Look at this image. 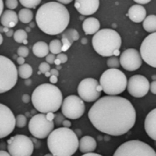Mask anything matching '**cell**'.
<instances>
[{
  "mask_svg": "<svg viewBox=\"0 0 156 156\" xmlns=\"http://www.w3.org/2000/svg\"><path fill=\"white\" fill-rule=\"evenodd\" d=\"M50 70H51V65L49 63H47L46 62H41L39 65V72L41 73H45L46 72H49Z\"/></svg>",
  "mask_w": 156,
  "mask_h": 156,
  "instance_id": "obj_35",
  "label": "cell"
},
{
  "mask_svg": "<svg viewBox=\"0 0 156 156\" xmlns=\"http://www.w3.org/2000/svg\"><path fill=\"white\" fill-rule=\"evenodd\" d=\"M150 90L153 95H156V80L152 81L151 84H150Z\"/></svg>",
  "mask_w": 156,
  "mask_h": 156,
  "instance_id": "obj_39",
  "label": "cell"
},
{
  "mask_svg": "<svg viewBox=\"0 0 156 156\" xmlns=\"http://www.w3.org/2000/svg\"><path fill=\"white\" fill-rule=\"evenodd\" d=\"M134 2H136L138 5H144V4H148L150 3L151 0H133Z\"/></svg>",
  "mask_w": 156,
  "mask_h": 156,
  "instance_id": "obj_40",
  "label": "cell"
},
{
  "mask_svg": "<svg viewBox=\"0 0 156 156\" xmlns=\"http://www.w3.org/2000/svg\"><path fill=\"white\" fill-rule=\"evenodd\" d=\"M54 129V122L47 119L46 115L40 113L34 115L29 122L30 134L37 139H45Z\"/></svg>",
  "mask_w": 156,
  "mask_h": 156,
  "instance_id": "obj_10",
  "label": "cell"
},
{
  "mask_svg": "<svg viewBox=\"0 0 156 156\" xmlns=\"http://www.w3.org/2000/svg\"><path fill=\"white\" fill-rule=\"evenodd\" d=\"M107 65L109 67V69H119L120 66L119 59L117 56H111L107 61Z\"/></svg>",
  "mask_w": 156,
  "mask_h": 156,
  "instance_id": "obj_31",
  "label": "cell"
},
{
  "mask_svg": "<svg viewBox=\"0 0 156 156\" xmlns=\"http://www.w3.org/2000/svg\"><path fill=\"white\" fill-rule=\"evenodd\" d=\"M142 27L149 33L156 32V15H149L142 21Z\"/></svg>",
  "mask_w": 156,
  "mask_h": 156,
  "instance_id": "obj_24",
  "label": "cell"
},
{
  "mask_svg": "<svg viewBox=\"0 0 156 156\" xmlns=\"http://www.w3.org/2000/svg\"><path fill=\"white\" fill-rule=\"evenodd\" d=\"M44 74H45V76H47V77H49V78H50V76H51V73H50V71H49V72H46Z\"/></svg>",
  "mask_w": 156,
  "mask_h": 156,
  "instance_id": "obj_54",
  "label": "cell"
},
{
  "mask_svg": "<svg viewBox=\"0 0 156 156\" xmlns=\"http://www.w3.org/2000/svg\"><path fill=\"white\" fill-rule=\"evenodd\" d=\"M92 45L94 50L101 56L118 57L120 54L119 49L121 47V38L116 30L103 29L94 34Z\"/></svg>",
  "mask_w": 156,
  "mask_h": 156,
  "instance_id": "obj_5",
  "label": "cell"
},
{
  "mask_svg": "<svg viewBox=\"0 0 156 156\" xmlns=\"http://www.w3.org/2000/svg\"><path fill=\"white\" fill-rule=\"evenodd\" d=\"M49 51L52 54H59L62 52V42L60 40H52L49 44Z\"/></svg>",
  "mask_w": 156,
  "mask_h": 156,
  "instance_id": "obj_29",
  "label": "cell"
},
{
  "mask_svg": "<svg viewBox=\"0 0 156 156\" xmlns=\"http://www.w3.org/2000/svg\"><path fill=\"white\" fill-rule=\"evenodd\" d=\"M18 55L20 56V57H23V58H25V57H27L28 55H29V52H30V51H29V48L28 47H26V46H20L19 49H18Z\"/></svg>",
  "mask_w": 156,
  "mask_h": 156,
  "instance_id": "obj_33",
  "label": "cell"
},
{
  "mask_svg": "<svg viewBox=\"0 0 156 156\" xmlns=\"http://www.w3.org/2000/svg\"><path fill=\"white\" fill-rule=\"evenodd\" d=\"M83 30L87 35L96 34L100 30V22L96 18H87L83 22Z\"/></svg>",
  "mask_w": 156,
  "mask_h": 156,
  "instance_id": "obj_22",
  "label": "cell"
},
{
  "mask_svg": "<svg viewBox=\"0 0 156 156\" xmlns=\"http://www.w3.org/2000/svg\"><path fill=\"white\" fill-rule=\"evenodd\" d=\"M33 107L41 113L56 112L62 103L61 90L51 84H42L36 87L31 96Z\"/></svg>",
  "mask_w": 156,
  "mask_h": 156,
  "instance_id": "obj_4",
  "label": "cell"
},
{
  "mask_svg": "<svg viewBox=\"0 0 156 156\" xmlns=\"http://www.w3.org/2000/svg\"><path fill=\"white\" fill-rule=\"evenodd\" d=\"M61 68H62L61 65H56V69H57V70H59V69H61Z\"/></svg>",
  "mask_w": 156,
  "mask_h": 156,
  "instance_id": "obj_56",
  "label": "cell"
},
{
  "mask_svg": "<svg viewBox=\"0 0 156 156\" xmlns=\"http://www.w3.org/2000/svg\"><path fill=\"white\" fill-rule=\"evenodd\" d=\"M15 124L18 128H24L27 125V118L25 115L20 114L15 118Z\"/></svg>",
  "mask_w": 156,
  "mask_h": 156,
  "instance_id": "obj_32",
  "label": "cell"
},
{
  "mask_svg": "<svg viewBox=\"0 0 156 156\" xmlns=\"http://www.w3.org/2000/svg\"><path fill=\"white\" fill-rule=\"evenodd\" d=\"M13 34H14V31H13V30H12L11 29H9V31H8V32L6 33V35H7L8 37L13 36Z\"/></svg>",
  "mask_w": 156,
  "mask_h": 156,
  "instance_id": "obj_51",
  "label": "cell"
},
{
  "mask_svg": "<svg viewBox=\"0 0 156 156\" xmlns=\"http://www.w3.org/2000/svg\"><path fill=\"white\" fill-rule=\"evenodd\" d=\"M113 156H156V151L149 144L133 140L119 146Z\"/></svg>",
  "mask_w": 156,
  "mask_h": 156,
  "instance_id": "obj_8",
  "label": "cell"
},
{
  "mask_svg": "<svg viewBox=\"0 0 156 156\" xmlns=\"http://www.w3.org/2000/svg\"><path fill=\"white\" fill-rule=\"evenodd\" d=\"M50 81H51V85H54V84H56L57 81H58V77H57V76H54V75H51V76H50Z\"/></svg>",
  "mask_w": 156,
  "mask_h": 156,
  "instance_id": "obj_43",
  "label": "cell"
},
{
  "mask_svg": "<svg viewBox=\"0 0 156 156\" xmlns=\"http://www.w3.org/2000/svg\"><path fill=\"white\" fill-rule=\"evenodd\" d=\"M45 115H46V118H47V119H48V120H50V121H53V119H54V116H55V114H54V113H52V112H49V113H46Z\"/></svg>",
  "mask_w": 156,
  "mask_h": 156,
  "instance_id": "obj_41",
  "label": "cell"
},
{
  "mask_svg": "<svg viewBox=\"0 0 156 156\" xmlns=\"http://www.w3.org/2000/svg\"><path fill=\"white\" fill-rule=\"evenodd\" d=\"M140 54L148 65L156 68V32L151 33L142 41Z\"/></svg>",
  "mask_w": 156,
  "mask_h": 156,
  "instance_id": "obj_13",
  "label": "cell"
},
{
  "mask_svg": "<svg viewBox=\"0 0 156 156\" xmlns=\"http://www.w3.org/2000/svg\"><path fill=\"white\" fill-rule=\"evenodd\" d=\"M62 114L69 119H78L81 118L85 111L86 106L84 101L78 96H69L62 100Z\"/></svg>",
  "mask_w": 156,
  "mask_h": 156,
  "instance_id": "obj_11",
  "label": "cell"
},
{
  "mask_svg": "<svg viewBox=\"0 0 156 156\" xmlns=\"http://www.w3.org/2000/svg\"><path fill=\"white\" fill-rule=\"evenodd\" d=\"M3 9H4V2L3 0H0V17H1L3 13Z\"/></svg>",
  "mask_w": 156,
  "mask_h": 156,
  "instance_id": "obj_48",
  "label": "cell"
},
{
  "mask_svg": "<svg viewBox=\"0 0 156 156\" xmlns=\"http://www.w3.org/2000/svg\"><path fill=\"white\" fill-rule=\"evenodd\" d=\"M32 51H33L34 55L39 58L46 57L50 51L49 45L44 41H37L32 47Z\"/></svg>",
  "mask_w": 156,
  "mask_h": 156,
  "instance_id": "obj_23",
  "label": "cell"
},
{
  "mask_svg": "<svg viewBox=\"0 0 156 156\" xmlns=\"http://www.w3.org/2000/svg\"><path fill=\"white\" fill-rule=\"evenodd\" d=\"M36 24L39 29L48 35L62 33L70 22L68 9L58 2H48L37 10Z\"/></svg>",
  "mask_w": 156,
  "mask_h": 156,
  "instance_id": "obj_2",
  "label": "cell"
},
{
  "mask_svg": "<svg viewBox=\"0 0 156 156\" xmlns=\"http://www.w3.org/2000/svg\"><path fill=\"white\" fill-rule=\"evenodd\" d=\"M17 62L20 64V65H22V64H24L25 63V58H23V57H18L17 58Z\"/></svg>",
  "mask_w": 156,
  "mask_h": 156,
  "instance_id": "obj_46",
  "label": "cell"
},
{
  "mask_svg": "<svg viewBox=\"0 0 156 156\" xmlns=\"http://www.w3.org/2000/svg\"><path fill=\"white\" fill-rule=\"evenodd\" d=\"M2 43H3V36L1 33H0V45H1Z\"/></svg>",
  "mask_w": 156,
  "mask_h": 156,
  "instance_id": "obj_53",
  "label": "cell"
},
{
  "mask_svg": "<svg viewBox=\"0 0 156 156\" xmlns=\"http://www.w3.org/2000/svg\"><path fill=\"white\" fill-rule=\"evenodd\" d=\"M127 89L133 98H143L150 90V83L146 77L140 74L131 76L127 82Z\"/></svg>",
  "mask_w": 156,
  "mask_h": 156,
  "instance_id": "obj_14",
  "label": "cell"
},
{
  "mask_svg": "<svg viewBox=\"0 0 156 156\" xmlns=\"http://www.w3.org/2000/svg\"><path fill=\"white\" fill-rule=\"evenodd\" d=\"M128 17L131 21L135 23L142 22L146 18V9L141 5H133L128 11Z\"/></svg>",
  "mask_w": 156,
  "mask_h": 156,
  "instance_id": "obj_19",
  "label": "cell"
},
{
  "mask_svg": "<svg viewBox=\"0 0 156 156\" xmlns=\"http://www.w3.org/2000/svg\"><path fill=\"white\" fill-rule=\"evenodd\" d=\"M25 83H26V85H28V86H29V85H31V81L29 80V79H27V80L25 81Z\"/></svg>",
  "mask_w": 156,
  "mask_h": 156,
  "instance_id": "obj_55",
  "label": "cell"
},
{
  "mask_svg": "<svg viewBox=\"0 0 156 156\" xmlns=\"http://www.w3.org/2000/svg\"><path fill=\"white\" fill-rule=\"evenodd\" d=\"M99 0H74V8L81 15L95 14L99 8Z\"/></svg>",
  "mask_w": 156,
  "mask_h": 156,
  "instance_id": "obj_17",
  "label": "cell"
},
{
  "mask_svg": "<svg viewBox=\"0 0 156 156\" xmlns=\"http://www.w3.org/2000/svg\"><path fill=\"white\" fill-rule=\"evenodd\" d=\"M30 100V96L28 94H25V95L22 96V101L24 103H29Z\"/></svg>",
  "mask_w": 156,
  "mask_h": 156,
  "instance_id": "obj_44",
  "label": "cell"
},
{
  "mask_svg": "<svg viewBox=\"0 0 156 156\" xmlns=\"http://www.w3.org/2000/svg\"><path fill=\"white\" fill-rule=\"evenodd\" d=\"M13 38H14V41L18 43H23V44L28 43V34H27V31L24 30H16L13 34Z\"/></svg>",
  "mask_w": 156,
  "mask_h": 156,
  "instance_id": "obj_27",
  "label": "cell"
},
{
  "mask_svg": "<svg viewBox=\"0 0 156 156\" xmlns=\"http://www.w3.org/2000/svg\"><path fill=\"white\" fill-rule=\"evenodd\" d=\"M62 125L63 126V128H69V129H70V127H71L72 123H71V121H70V120H68V119H64V120L62 121Z\"/></svg>",
  "mask_w": 156,
  "mask_h": 156,
  "instance_id": "obj_42",
  "label": "cell"
},
{
  "mask_svg": "<svg viewBox=\"0 0 156 156\" xmlns=\"http://www.w3.org/2000/svg\"><path fill=\"white\" fill-rule=\"evenodd\" d=\"M128 79L124 73L119 69L106 70L100 76L99 85L105 94L108 96H117L121 94L127 88Z\"/></svg>",
  "mask_w": 156,
  "mask_h": 156,
  "instance_id": "obj_6",
  "label": "cell"
},
{
  "mask_svg": "<svg viewBox=\"0 0 156 156\" xmlns=\"http://www.w3.org/2000/svg\"><path fill=\"white\" fill-rule=\"evenodd\" d=\"M47 138L49 151L54 156H72L79 145L77 134L69 128L53 129Z\"/></svg>",
  "mask_w": 156,
  "mask_h": 156,
  "instance_id": "obj_3",
  "label": "cell"
},
{
  "mask_svg": "<svg viewBox=\"0 0 156 156\" xmlns=\"http://www.w3.org/2000/svg\"><path fill=\"white\" fill-rule=\"evenodd\" d=\"M79 98L86 102H94L97 101L101 95L102 88L99 85V82L94 78H85L83 79L77 88Z\"/></svg>",
  "mask_w": 156,
  "mask_h": 156,
  "instance_id": "obj_12",
  "label": "cell"
},
{
  "mask_svg": "<svg viewBox=\"0 0 156 156\" xmlns=\"http://www.w3.org/2000/svg\"><path fill=\"white\" fill-rule=\"evenodd\" d=\"M20 2L25 9H30L37 8L41 4V0H20Z\"/></svg>",
  "mask_w": 156,
  "mask_h": 156,
  "instance_id": "obj_30",
  "label": "cell"
},
{
  "mask_svg": "<svg viewBox=\"0 0 156 156\" xmlns=\"http://www.w3.org/2000/svg\"><path fill=\"white\" fill-rule=\"evenodd\" d=\"M18 69L6 56L0 55V94L11 90L18 82Z\"/></svg>",
  "mask_w": 156,
  "mask_h": 156,
  "instance_id": "obj_7",
  "label": "cell"
},
{
  "mask_svg": "<svg viewBox=\"0 0 156 156\" xmlns=\"http://www.w3.org/2000/svg\"><path fill=\"white\" fill-rule=\"evenodd\" d=\"M0 22H1V25L3 27L12 29L19 22L18 14L13 10L8 9L2 13L1 17H0Z\"/></svg>",
  "mask_w": 156,
  "mask_h": 156,
  "instance_id": "obj_20",
  "label": "cell"
},
{
  "mask_svg": "<svg viewBox=\"0 0 156 156\" xmlns=\"http://www.w3.org/2000/svg\"><path fill=\"white\" fill-rule=\"evenodd\" d=\"M44 156H54V155H52L51 153H49V154H45Z\"/></svg>",
  "mask_w": 156,
  "mask_h": 156,
  "instance_id": "obj_57",
  "label": "cell"
},
{
  "mask_svg": "<svg viewBox=\"0 0 156 156\" xmlns=\"http://www.w3.org/2000/svg\"><path fill=\"white\" fill-rule=\"evenodd\" d=\"M88 119L99 131L121 136L136 121V111L129 100L118 96H106L97 100L88 111Z\"/></svg>",
  "mask_w": 156,
  "mask_h": 156,
  "instance_id": "obj_1",
  "label": "cell"
},
{
  "mask_svg": "<svg viewBox=\"0 0 156 156\" xmlns=\"http://www.w3.org/2000/svg\"><path fill=\"white\" fill-rule=\"evenodd\" d=\"M55 58H56V56L54 55V54H52V53H49L47 56H46V62L47 63H49V64H51V63H53L54 62V60H55Z\"/></svg>",
  "mask_w": 156,
  "mask_h": 156,
  "instance_id": "obj_38",
  "label": "cell"
},
{
  "mask_svg": "<svg viewBox=\"0 0 156 156\" xmlns=\"http://www.w3.org/2000/svg\"><path fill=\"white\" fill-rule=\"evenodd\" d=\"M56 1L62 5H67V4H70L71 2H73V0H56Z\"/></svg>",
  "mask_w": 156,
  "mask_h": 156,
  "instance_id": "obj_45",
  "label": "cell"
},
{
  "mask_svg": "<svg viewBox=\"0 0 156 156\" xmlns=\"http://www.w3.org/2000/svg\"><path fill=\"white\" fill-rule=\"evenodd\" d=\"M82 156H102L98 153H95V152H89V153H85Z\"/></svg>",
  "mask_w": 156,
  "mask_h": 156,
  "instance_id": "obj_50",
  "label": "cell"
},
{
  "mask_svg": "<svg viewBox=\"0 0 156 156\" xmlns=\"http://www.w3.org/2000/svg\"><path fill=\"white\" fill-rule=\"evenodd\" d=\"M8 151L11 156H31L34 143L30 137L18 134L8 140Z\"/></svg>",
  "mask_w": 156,
  "mask_h": 156,
  "instance_id": "obj_9",
  "label": "cell"
},
{
  "mask_svg": "<svg viewBox=\"0 0 156 156\" xmlns=\"http://www.w3.org/2000/svg\"><path fill=\"white\" fill-rule=\"evenodd\" d=\"M0 156H11V155L4 150H0Z\"/></svg>",
  "mask_w": 156,
  "mask_h": 156,
  "instance_id": "obj_49",
  "label": "cell"
},
{
  "mask_svg": "<svg viewBox=\"0 0 156 156\" xmlns=\"http://www.w3.org/2000/svg\"><path fill=\"white\" fill-rule=\"evenodd\" d=\"M56 58L61 62V63H65V62L68 61V57H67V55H66L65 53H63V52H61V53L57 54Z\"/></svg>",
  "mask_w": 156,
  "mask_h": 156,
  "instance_id": "obj_37",
  "label": "cell"
},
{
  "mask_svg": "<svg viewBox=\"0 0 156 156\" xmlns=\"http://www.w3.org/2000/svg\"><path fill=\"white\" fill-rule=\"evenodd\" d=\"M32 73H33L32 67L28 63L20 65V67L18 68V74L22 78V79H29V78L32 75Z\"/></svg>",
  "mask_w": 156,
  "mask_h": 156,
  "instance_id": "obj_25",
  "label": "cell"
},
{
  "mask_svg": "<svg viewBox=\"0 0 156 156\" xmlns=\"http://www.w3.org/2000/svg\"><path fill=\"white\" fill-rule=\"evenodd\" d=\"M120 66H122L127 71H136L142 64V59L140 51L136 49H127L125 50L119 57Z\"/></svg>",
  "mask_w": 156,
  "mask_h": 156,
  "instance_id": "obj_16",
  "label": "cell"
},
{
  "mask_svg": "<svg viewBox=\"0 0 156 156\" xmlns=\"http://www.w3.org/2000/svg\"><path fill=\"white\" fill-rule=\"evenodd\" d=\"M19 2L18 0H6V6L9 9L13 10L18 8Z\"/></svg>",
  "mask_w": 156,
  "mask_h": 156,
  "instance_id": "obj_34",
  "label": "cell"
},
{
  "mask_svg": "<svg viewBox=\"0 0 156 156\" xmlns=\"http://www.w3.org/2000/svg\"><path fill=\"white\" fill-rule=\"evenodd\" d=\"M15 116L11 109L0 103V139L11 134L15 129Z\"/></svg>",
  "mask_w": 156,
  "mask_h": 156,
  "instance_id": "obj_15",
  "label": "cell"
},
{
  "mask_svg": "<svg viewBox=\"0 0 156 156\" xmlns=\"http://www.w3.org/2000/svg\"><path fill=\"white\" fill-rule=\"evenodd\" d=\"M18 18L22 23L27 24V23L31 22V20L33 19V13L29 9H22L20 10V12L18 14Z\"/></svg>",
  "mask_w": 156,
  "mask_h": 156,
  "instance_id": "obj_26",
  "label": "cell"
},
{
  "mask_svg": "<svg viewBox=\"0 0 156 156\" xmlns=\"http://www.w3.org/2000/svg\"><path fill=\"white\" fill-rule=\"evenodd\" d=\"M64 119H65V117H64L62 114H56V115L54 116L53 121H54V123H55L56 125H61Z\"/></svg>",
  "mask_w": 156,
  "mask_h": 156,
  "instance_id": "obj_36",
  "label": "cell"
},
{
  "mask_svg": "<svg viewBox=\"0 0 156 156\" xmlns=\"http://www.w3.org/2000/svg\"><path fill=\"white\" fill-rule=\"evenodd\" d=\"M55 65H61L62 63H61V62L57 59V58H55V60H54V62H53Z\"/></svg>",
  "mask_w": 156,
  "mask_h": 156,
  "instance_id": "obj_52",
  "label": "cell"
},
{
  "mask_svg": "<svg viewBox=\"0 0 156 156\" xmlns=\"http://www.w3.org/2000/svg\"><path fill=\"white\" fill-rule=\"evenodd\" d=\"M50 73H51V75H54V76H59V72L57 69H51L50 70Z\"/></svg>",
  "mask_w": 156,
  "mask_h": 156,
  "instance_id": "obj_47",
  "label": "cell"
},
{
  "mask_svg": "<svg viewBox=\"0 0 156 156\" xmlns=\"http://www.w3.org/2000/svg\"><path fill=\"white\" fill-rule=\"evenodd\" d=\"M144 129L148 136L156 141V108L150 111L146 116Z\"/></svg>",
  "mask_w": 156,
  "mask_h": 156,
  "instance_id": "obj_18",
  "label": "cell"
},
{
  "mask_svg": "<svg viewBox=\"0 0 156 156\" xmlns=\"http://www.w3.org/2000/svg\"><path fill=\"white\" fill-rule=\"evenodd\" d=\"M62 38H65L73 43V41L79 40V33L74 29H68L67 30H64L62 32Z\"/></svg>",
  "mask_w": 156,
  "mask_h": 156,
  "instance_id": "obj_28",
  "label": "cell"
},
{
  "mask_svg": "<svg viewBox=\"0 0 156 156\" xmlns=\"http://www.w3.org/2000/svg\"><path fill=\"white\" fill-rule=\"evenodd\" d=\"M97 140L91 136H84L79 140V148L80 151L83 153L93 152L97 149Z\"/></svg>",
  "mask_w": 156,
  "mask_h": 156,
  "instance_id": "obj_21",
  "label": "cell"
}]
</instances>
